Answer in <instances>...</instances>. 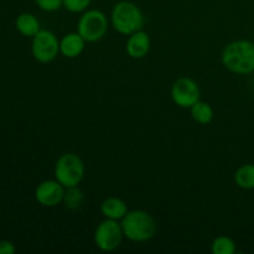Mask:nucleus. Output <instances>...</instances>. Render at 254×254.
Segmentation results:
<instances>
[{
	"instance_id": "nucleus-1",
	"label": "nucleus",
	"mask_w": 254,
	"mask_h": 254,
	"mask_svg": "<svg viewBox=\"0 0 254 254\" xmlns=\"http://www.w3.org/2000/svg\"><path fill=\"white\" fill-rule=\"evenodd\" d=\"M222 64L236 74H251L254 72V42L236 40L223 49L221 55Z\"/></svg>"
},
{
	"instance_id": "nucleus-2",
	"label": "nucleus",
	"mask_w": 254,
	"mask_h": 254,
	"mask_svg": "<svg viewBox=\"0 0 254 254\" xmlns=\"http://www.w3.org/2000/svg\"><path fill=\"white\" fill-rule=\"evenodd\" d=\"M124 237L131 242H148L158 231V223L155 218L144 210L128 211L121 221Z\"/></svg>"
},
{
	"instance_id": "nucleus-3",
	"label": "nucleus",
	"mask_w": 254,
	"mask_h": 254,
	"mask_svg": "<svg viewBox=\"0 0 254 254\" xmlns=\"http://www.w3.org/2000/svg\"><path fill=\"white\" fill-rule=\"evenodd\" d=\"M111 24L119 34L129 36L133 32L143 30L144 15L138 5L128 0H122L112 9Z\"/></svg>"
},
{
	"instance_id": "nucleus-4",
	"label": "nucleus",
	"mask_w": 254,
	"mask_h": 254,
	"mask_svg": "<svg viewBox=\"0 0 254 254\" xmlns=\"http://www.w3.org/2000/svg\"><path fill=\"white\" fill-rule=\"evenodd\" d=\"M86 168L84 163L77 154L64 153L55 164V179L64 188H74L83 180Z\"/></svg>"
},
{
	"instance_id": "nucleus-5",
	"label": "nucleus",
	"mask_w": 254,
	"mask_h": 254,
	"mask_svg": "<svg viewBox=\"0 0 254 254\" xmlns=\"http://www.w3.org/2000/svg\"><path fill=\"white\" fill-rule=\"evenodd\" d=\"M107 31H108V17L101 10H86L77 22V32L89 44L103 39Z\"/></svg>"
},
{
	"instance_id": "nucleus-6",
	"label": "nucleus",
	"mask_w": 254,
	"mask_h": 254,
	"mask_svg": "<svg viewBox=\"0 0 254 254\" xmlns=\"http://www.w3.org/2000/svg\"><path fill=\"white\" fill-rule=\"evenodd\" d=\"M94 245L103 252H113L121 246L124 238L121 221L106 218L94 231Z\"/></svg>"
},
{
	"instance_id": "nucleus-7",
	"label": "nucleus",
	"mask_w": 254,
	"mask_h": 254,
	"mask_svg": "<svg viewBox=\"0 0 254 254\" xmlns=\"http://www.w3.org/2000/svg\"><path fill=\"white\" fill-rule=\"evenodd\" d=\"M31 52L34 59L40 64L55 61L60 54V40L50 30H40L32 37Z\"/></svg>"
},
{
	"instance_id": "nucleus-8",
	"label": "nucleus",
	"mask_w": 254,
	"mask_h": 254,
	"mask_svg": "<svg viewBox=\"0 0 254 254\" xmlns=\"http://www.w3.org/2000/svg\"><path fill=\"white\" fill-rule=\"evenodd\" d=\"M200 86L190 77H180L171 86V98L180 108L190 109L200 101Z\"/></svg>"
},
{
	"instance_id": "nucleus-9",
	"label": "nucleus",
	"mask_w": 254,
	"mask_h": 254,
	"mask_svg": "<svg viewBox=\"0 0 254 254\" xmlns=\"http://www.w3.org/2000/svg\"><path fill=\"white\" fill-rule=\"evenodd\" d=\"M66 188L55 180H45L35 190V198L44 207H56L64 202Z\"/></svg>"
},
{
	"instance_id": "nucleus-10",
	"label": "nucleus",
	"mask_w": 254,
	"mask_h": 254,
	"mask_svg": "<svg viewBox=\"0 0 254 254\" xmlns=\"http://www.w3.org/2000/svg\"><path fill=\"white\" fill-rule=\"evenodd\" d=\"M151 47V40L148 32L139 30V31L133 32L129 35L128 40L126 44L127 54L131 57V59H144L146 55L149 54Z\"/></svg>"
},
{
	"instance_id": "nucleus-11",
	"label": "nucleus",
	"mask_w": 254,
	"mask_h": 254,
	"mask_svg": "<svg viewBox=\"0 0 254 254\" xmlns=\"http://www.w3.org/2000/svg\"><path fill=\"white\" fill-rule=\"evenodd\" d=\"M86 47V40L78 32H68L60 40V54L67 59L81 56Z\"/></svg>"
},
{
	"instance_id": "nucleus-12",
	"label": "nucleus",
	"mask_w": 254,
	"mask_h": 254,
	"mask_svg": "<svg viewBox=\"0 0 254 254\" xmlns=\"http://www.w3.org/2000/svg\"><path fill=\"white\" fill-rule=\"evenodd\" d=\"M128 205L124 200L119 197H107L101 203V212L104 216V218L109 220L122 221V218L128 213Z\"/></svg>"
},
{
	"instance_id": "nucleus-13",
	"label": "nucleus",
	"mask_w": 254,
	"mask_h": 254,
	"mask_svg": "<svg viewBox=\"0 0 254 254\" xmlns=\"http://www.w3.org/2000/svg\"><path fill=\"white\" fill-rule=\"evenodd\" d=\"M16 30L26 37H34L40 31V21L35 15L30 12H22L15 20Z\"/></svg>"
},
{
	"instance_id": "nucleus-14",
	"label": "nucleus",
	"mask_w": 254,
	"mask_h": 254,
	"mask_svg": "<svg viewBox=\"0 0 254 254\" xmlns=\"http://www.w3.org/2000/svg\"><path fill=\"white\" fill-rule=\"evenodd\" d=\"M191 117L196 123L201 124V126H207L213 121L215 117V111H213L212 106L207 102L198 101L197 103L193 104L190 108Z\"/></svg>"
},
{
	"instance_id": "nucleus-15",
	"label": "nucleus",
	"mask_w": 254,
	"mask_h": 254,
	"mask_svg": "<svg viewBox=\"0 0 254 254\" xmlns=\"http://www.w3.org/2000/svg\"><path fill=\"white\" fill-rule=\"evenodd\" d=\"M236 185L243 190H253L254 189V164H245L236 170L235 176Z\"/></svg>"
},
{
	"instance_id": "nucleus-16",
	"label": "nucleus",
	"mask_w": 254,
	"mask_h": 254,
	"mask_svg": "<svg viewBox=\"0 0 254 254\" xmlns=\"http://www.w3.org/2000/svg\"><path fill=\"white\" fill-rule=\"evenodd\" d=\"M211 252L213 254H235V241L228 236H218L211 243Z\"/></svg>"
},
{
	"instance_id": "nucleus-17",
	"label": "nucleus",
	"mask_w": 254,
	"mask_h": 254,
	"mask_svg": "<svg viewBox=\"0 0 254 254\" xmlns=\"http://www.w3.org/2000/svg\"><path fill=\"white\" fill-rule=\"evenodd\" d=\"M83 201L84 195L79 190L78 186L66 189V191H64V203L67 208H69V210H78L83 205Z\"/></svg>"
},
{
	"instance_id": "nucleus-18",
	"label": "nucleus",
	"mask_w": 254,
	"mask_h": 254,
	"mask_svg": "<svg viewBox=\"0 0 254 254\" xmlns=\"http://www.w3.org/2000/svg\"><path fill=\"white\" fill-rule=\"evenodd\" d=\"M92 0H64V7L72 14H79L88 10Z\"/></svg>"
},
{
	"instance_id": "nucleus-19",
	"label": "nucleus",
	"mask_w": 254,
	"mask_h": 254,
	"mask_svg": "<svg viewBox=\"0 0 254 254\" xmlns=\"http://www.w3.org/2000/svg\"><path fill=\"white\" fill-rule=\"evenodd\" d=\"M37 6L46 12H54L64 7V0H35Z\"/></svg>"
},
{
	"instance_id": "nucleus-20",
	"label": "nucleus",
	"mask_w": 254,
	"mask_h": 254,
	"mask_svg": "<svg viewBox=\"0 0 254 254\" xmlns=\"http://www.w3.org/2000/svg\"><path fill=\"white\" fill-rule=\"evenodd\" d=\"M15 246L10 241H0V254H14Z\"/></svg>"
}]
</instances>
